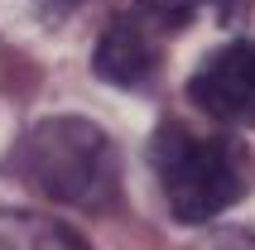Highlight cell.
<instances>
[{
	"instance_id": "cell-1",
	"label": "cell",
	"mask_w": 255,
	"mask_h": 250,
	"mask_svg": "<svg viewBox=\"0 0 255 250\" xmlns=\"http://www.w3.org/2000/svg\"><path fill=\"white\" fill-rule=\"evenodd\" d=\"M149 168H154L173 222L207 226L227 207H236L255 188V154L241 135L227 130H193V125L164 121L149 139Z\"/></svg>"
},
{
	"instance_id": "cell-2",
	"label": "cell",
	"mask_w": 255,
	"mask_h": 250,
	"mask_svg": "<svg viewBox=\"0 0 255 250\" xmlns=\"http://www.w3.org/2000/svg\"><path fill=\"white\" fill-rule=\"evenodd\" d=\"M14 173L48 202L111 207L121 193V154L111 135L87 116H48L14 144Z\"/></svg>"
},
{
	"instance_id": "cell-3",
	"label": "cell",
	"mask_w": 255,
	"mask_h": 250,
	"mask_svg": "<svg viewBox=\"0 0 255 250\" xmlns=\"http://www.w3.org/2000/svg\"><path fill=\"white\" fill-rule=\"evenodd\" d=\"M202 10H217V19L236 29L251 10V0H135L106 24V34L92 48V72L111 87L144 92L164 68V48L173 34H183Z\"/></svg>"
},
{
	"instance_id": "cell-4",
	"label": "cell",
	"mask_w": 255,
	"mask_h": 250,
	"mask_svg": "<svg viewBox=\"0 0 255 250\" xmlns=\"http://www.w3.org/2000/svg\"><path fill=\"white\" fill-rule=\"evenodd\" d=\"M188 97L212 121L255 130V39H236L198 63L188 77Z\"/></svg>"
},
{
	"instance_id": "cell-5",
	"label": "cell",
	"mask_w": 255,
	"mask_h": 250,
	"mask_svg": "<svg viewBox=\"0 0 255 250\" xmlns=\"http://www.w3.org/2000/svg\"><path fill=\"white\" fill-rule=\"evenodd\" d=\"M0 250H92L68 222L43 212H0Z\"/></svg>"
},
{
	"instance_id": "cell-6",
	"label": "cell",
	"mask_w": 255,
	"mask_h": 250,
	"mask_svg": "<svg viewBox=\"0 0 255 250\" xmlns=\"http://www.w3.org/2000/svg\"><path fill=\"white\" fill-rule=\"evenodd\" d=\"M188 250H255V231H246V226H217L212 236L193 241Z\"/></svg>"
},
{
	"instance_id": "cell-7",
	"label": "cell",
	"mask_w": 255,
	"mask_h": 250,
	"mask_svg": "<svg viewBox=\"0 0 255 250\" xmlns=\"http://www.w3.org/2000/svg\"><path fill=\"white\" fill-rule=\"evenodd\" d=\"M77 5H82V0H48V10H63V14L77 10Z\"/></svg>"
}]
</instances>
